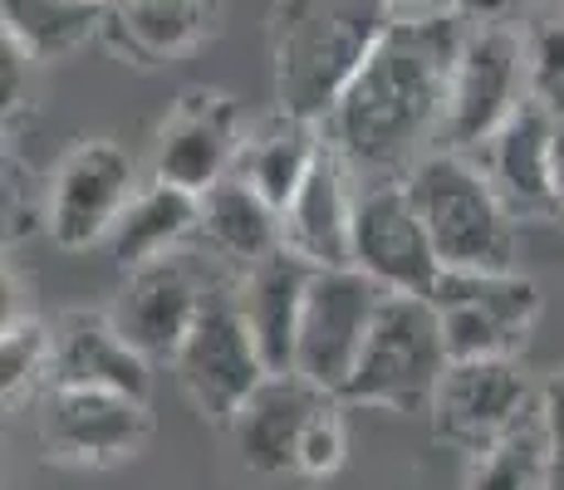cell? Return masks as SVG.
Segmentation results:
<instances>
[{
  "mask_svg": "<svg viewBox=\"0 0 564 490\" xmlns=\"http://www.w3.org/2000/svg\"><path fill=\"white\" fill-rule=\"evenodd\" d=\"M535 398L540 388L516 358H452L427 417L447 446L476 456L481 446L506 437L516 422H525L535 412Z\"/></svg>",
  "mask_w": 564,
  "mask_h": 490,
  "instance_id": "cell-11",
  "label": "cell"
},
{
  "mask_svg": "<svg viewBox=\"0 0 564 490\" xmlns=\"http://www.w3.org/2000/svg\"><path fill=\"white\" fill-rule=\"evenodd\" d=\"M525 98H530L525 35L516 25H466L457 64H452L442 148L476 157Z\"/></svg>",
  "mask_w": 564,
  "mask_h": 490,
  "instance_id": "cell-6",
  "label": "cell"
},
{
  "mask_svg": "<svg viewBox=\"0 0 564 490\" xmlns=\"http://www.w3.org/2000/svg\"><path fill=\"white\" fill-rule=\"evenodd\" d=\"M197 221H202V196L153 177L123 206L118 226L108 231V250H113V260L123 270L148 265V260L172 255L187 236H197Z\"/></svg>",
  "mask_w": 564,
  "mask_h": 490,
  "instance_id": "cell-22",
  "label": "cell"
},
{
  "mask_svg": "<svg viewBox=\"0 0 564 490\" xmlns=\"http://www.w3.org/2000/svg\"><path fill=\"white\" fill-rule=\"evenodd\" d=\"M535 412H540V427H545L555 461H564V368H555V373H550L545 383H540Z\"/></svg>",
  "mask_w": 564,
  "mask_h": 490,
  "instance_id": "cell-29",
  "label": "cell"
},
{
  "mask_svg": "<svg viewBox=\"0 0 564 490\" xmlns=\"http://www.w3.org/2000/svg\"><path fill=\"white\" fill-rule=\"evenodd\" d=\"M329 392L314 388L300 373H270L251 398L241 402L226 432H231L236 461L260 481H300V446L314 422V412L324 407Z\"/></svg>",
  "mask_w": 564,
  "mask_h": 490,
  "instance_id": "cell-14",
  "label": "cell"
},
{
  "mask_svg": "<svg viewBox=\"0 0 564 490\" xmlns=\"http://www.w3.org/2000/svg\"><path fill=\"white\" fill-rule=\"evenodd\" d=\"M388 25L393 10L383 0H275L270 6L275 108L324 123Z\"/></svg>",
  "mask_w": 564,
  "mask_h": 490,
  "instance_id": "cell-2",
  "label": "cell"
},
{
  "mask_svg": "<svg viewBox=\"0 0 564 490\" xmlns=\"http://www.w3.org/2000/svg\"><path fill=\"white\" fill-rule=\"evenodd\" d=\"M94 6H118V0H94Z\"/></svg>",
  "mask_w": 564,
  "mask_h": 490,
  "instance_id": "cell-34",
  "label": "cell"
},
{
  "mask_svg": "<svg viewBox=\"0 0 564 490\" xmlns=\"http://www.w3.org/2000/svg\"><path fill=\"white\" fill-rule=\"evenodd\" d=\"M550 202H555V216L564 221V118L555 123V152H550Z\"/></svg>",
  "mask_w": 564,
  "mask_h": 490,
  "instance_id": "cell-32",
  "label": "cell"
},
{
  "mask_svg": "<svg viewBox=\"0 0 564 490\" xmlns=\"http://www.w3.org/2000/svg\"><path fill=\"white\" fill-rule=\"evenodd\" d=\"M525 35V64H530V98L545 104L555 118H564V6H550L530 20Z\"/></svg>",
  "mask_w": 564,
  "mask_h": 490,
  "instance_id": "cell-27",
  "label": "cell"
},
{
  "mask_svg": "<svg viewBox=\"0 0 564 490\" xmlns=\"http://www.w3.org/2000/svg\"><path fill=\"white\" fill-rule=\"evenodd\" d=\"M550 476H555V451L540 427V412H530L506 437L466 456L462 490H550Z\"/></svg>",
  "mask_w": 564,
  "mask_h": 490,
  "instance_id": "cell-25",
  "label": "cell"
},
{
  "mask_svg": "<svg viewBox=\"0 0 564 490\" xmlns=\"http://www.w3.org/2000/svg\"><path fill=\"white\" fill-rule=\"evenodd\" d=\"M359 187L354 167L334 152L324 138L310 177L280 206V246L300 255L314 270L354 265V211H359Z\"/></svg>",
  "mask_w": 564,
  "mask_h": 490,
  "instance_id": "cell-15",
  "label": "cell"
},
{
  "mask_svg": "<svg viewBox=\"0 0 564 490\" xmlns=\"http://www.w3.org/2000/svg\"><path fill=\"white\" fill-rule=\"evenodd\" d=\"M206 300V285L197 280V270L172 250L162 260L133 265L113 300V324L148 363H172L177 358L187 329L197 324V309Z\"/></svg>",
  "mask_w": 564,
  "mask_h": 490,
  "instance_id": "cell-16",
  "label": "cell"
},
{
  "mask_svg": "<svg viewBox=\"0 0 564 490\" xmlns=\"http://www.w3.org/2000/svg\"><path fill=\"white\" fill-rule=\"evenodd\" d=\"M310 275L314 265L290 255L285 246L236 275V300H241V314L251 324L270 373H295V344H300V314H305Z\"/></svg>",
  "mask_w": 564,
  "mask_h": 490,
  "instance_id": "cell-18",
  "label": "cell"
},
{
  "mask_svg": "<svg viewBox=\"0 0 564 490\" xmlns=\"http://www.w3.org/2000/svg\"><path fill=\"white\" fill-rule=\"evenodd\" d=\"M6 40L20 45L35 64L69 59L89 40H104L108 6L94 0H0Z\"/></svg>",
  "mask_w": 564,
  "mask_h": 490,
  "instance_id": "cell-24",
  "label": "cell"
},
{
  "mask_svg": "<svg viewBox=\"0 0 564 490\" xmlns=\"http://www.w3.org/2000/svg\"><path fill=\"white\" fill-rule=\"evenodd\" d=\"M172 373H177L192 407L216 427H226L241 412V402L270 378L251 324L241 314V300H236V280L231 285H206L197 324L187 329L177 358H172Z\"/></svg>",
  "mask_w": 564,
  "mask_h": 490,
  "instance_id": "cell-5",
  "label": "cell"
},
{
  "mask_svg": "<svg viewBox=\"0 0 564 490\" xmlns=\"http://www.w3.org/2000/svg\"><path fill=\"white\" fill-rule=\"evenodd\" d=\"M148 358L118 334L113 314L69 309L54 319L50 388H113L148 398Z\"/></svg>",
  "mask_w": 564,
  "mask_h": 490,
  "instance_id": "cell-17",
  "label": "cell"
},
{
  "mask_svg": "<svg viewBox=\"0 0 564 490\" xmlns=\"http://www.w3.org/2000/svg\"><path fill=\"white\" fill-rule=\"evenodd\" d=\"M393 10V20H437V15H457V0H383Z\"/></svg>",
  "mask_w": 564,
  "mask_h": 490,
  "instance_id": "cell-31",
  "label": "cell"
},
{
  "mask_svg": "<svg viewBox=\"0 0 564 490\" xmlns=\"http://www.w3.org/2000/svg\"><path fill=\"white\" fill-rule=\"evenodd\" d=\"M530 0H457V15L466 25H516V15Z\"/></svg>",
  "mask_w": 564,
  "mask_h": 490,
  "instance_id": "cell-30",
  "label": "cell"
},
{
  "mask_svg": "<svg viewBox=\"0 0 564 490\" xmlns=\"http://www.w3.org/2000/svg\"><path fill=\"white\" fill-rule=\"evenodd\" d=\"M403 187L447 270H516L520 216L476 157L437 148L408 172Z\"/></svg>",
  "mask_w": 564,
  "mask_h": 490,
  "instance_id": "cell-3",
  "label": "cell"
},
{
  "mask_svg": "<svg viewBox=\"0 0 564 490\" xmlns=\"http://www.w3.org/2000/svg\"><path fill=\"white\" fill-rule=\"evenodd\" d=\"M344 407H349V402H344L339 392H329L324 407L314 412L305 446H300V481H329L344 466V456H349V422H344Z\"/></svg>",
  "mask_w": 564,
  "mask_h": 490,
  "instance_id": "cell-28",
  "label": "cell"
},
{
  "mask_svg": "<svg viewBox=\"0 0 564 490\" xmlns=\"http://www.w3.org/2000/svg\"><path fill=\"white\" fill-rule=\"evenodd\" d=\"M427 300L452 358H516L540 319V285L520 270H442Z\"/></svg>",
  "mask_w": 564,
  "mask_h": 490,
  "instance_id": "cell-7",
  "label": "cell"
},
{
  "mask_svg": "<svg viewBox=\"0 0 564 490\" xmlns=\"http://www.w3.org/2000/svg\"><path fill=\"white\" fill-rule=\"evenodd\" d=\"M550 490H564V461H555V476H550Z\"/></svg>",
  "mask_w": 564,
  "mask_h": 490,
  "instance_id": "cell-33",
  "label": "cell"
},
{
  "mask_svg": "<svg viewBox=\"0 0 564 490\" xmlns=\"http://www.w3.org/2000/svg\"><path fill=\"white\" fill-rule=\"evenodd\" d=\"M138 192V167L113 138H84L59 157L45 206H40V226L59 250H89L108 241L118 226L123 206Z\"/></svg>",
  "mask_w": 564,
  "mask_h": 490,
  "instance_id": "cell-10",
  "label": "cell"
},
{
  "mask_svg": "<svg viewBox=\"0 0 564 490\" xmlns=\"http://www.w3.org/2000/svg\"><path fill=\"white\" fill-rule=\"evenodd\" d=\"M197 236L216 250L221 260H231L236 270L265 260L270 250H280V206H270L246 177H221L212 192H202V221Z\"/></svg>",
  "mask_w": 564,
  "mask_h": 490,
  "instance_id": "cell-23",
  "label": "cell"
},
{
  "mask_svg": "<svg viewBox=\"0 0 564 490\" xmlns=\"http://www.w3.org/2000/svg\"><path fill=\"white\" fill-rule=\"evenodd\" d=\"M447 363L452 353L447 339H442L437 304L427 294H388L339 398L349 407H368V412L427 417Z\"/></svg>",
  "mask_w": 564,
  "mask_h": 490,
  "instance_id": "cell-4",
  "label": "cell"
},
{
  "mask_svg": "<svg viewBox=\"0 0 564 490\" xmlns=\"http://www.w3.org/2000/svg\"><path fill=\"white\" fill-rule=\"evenodd\" d=\"M462 35V15L393 20L383 30L364 69L324 118V138L359 182H403L427 152L442 148Z\"/></svg>",
  "mask_w": 564,
  "mask_h": 490,
  "instance_id": "cell-1",
  "label": "cell"
},
{
  "mask_svg": "<svg viewBox=\"0 0 564 490\" xmlns=\"http://www.w3.org/2000/svg\"><path fill=\"white\" fill-rule=\"evenodd\" d=\"M319 148H324V123L275 108L270 118L246 128L241 157H236V177L251 182L270 206H285L300 182L310 177Z\"/></svg>",
  "mask_w": 564,
  "mask_h": 490,
  "instance_id": "cell-21",
  "label": "cell"
},
{
  "mask_svg": "<svg viewBox=\"0 0 564 490\" xmlns=\"http://www.w3.org/2000/svg\"><path fill=\"white\" fill-rule=\"evenodd\" d=\"M246 113L226 89H187L158 128L153 177L187 192H212L236 172L246 143Z\"/></svg>",
  "mask_w": 564,
  "mask_h": 490,
  "instance_id": "cell-13",
  "label": "cell"
},
{
  "mask_svg": "<svg viewBox=\"0 0 564 490\" xmlns=\"http://www.w3.org/2000/svg\"><path fill=\"white\" fill-rule=\"evenodd\" d=\"M35 432L50 461L59 466H123L153 437L148 398L113 388H45L40 392Z\"/></svg>",
  "mask_w": 564,
  "mask_h": 490,
  "instance_id": "cell-8",
  "label": "cell"
},
{
  "mask_svg": "<svg viewBox=\"0 0 564 490\" xmlns=\"http://www.w3.org/2000/svg\"><path fill=\"white\" fill-rule=\"evenodd\" d=\"M212 0H118L108 6L104 40L133 64H162L212 35Z\"/></svg>",
  "mask_w": 564,
  "mask_h": 490,
  "instance_id": "cell-20",
  "label": "cell"
},
{
  "mask_svg": "<svg viewBox=\"0 0 564 490\" xmlns=\"http://www.w3.org/2000/svg\"><path fill=\"white\" fill-rule=\"evenodd\" d=\"M354 265L388 294H432L442 280V255L427 236L403 182H364L354 211Z\"/></svg>",
  "mask_w": 564,
  "mask_h": 490,
  "instance_id": "cell-12",
  "label": "cell"
},
{
  "mask_svg": "<svg viewBox=\"0 0 564 490\" xmlns=\"http://www.w3.org/2000/svg\"><path fill=\"white\" fill-rule=\"evenodd\" d=\"M383 300L388 290L368 280L359 265L314 270L305 290V314H300L295 373L324 392H339L359 363L368 334H373Z\"/></svg>",
  "mask_w": 564,
  "mask_h": 490,
  "instance_id": "cell-9",
  "label": "cell"
},
{
  "mask_svg": "<svg viewBox=\"0 0 564 490\" xmlns=\"http://www.w3.org/2000/svg\"><path fill=\"white\" fill-rule=\"evenodd\" d=\"M555 123L545 104L525 98L496 138L476 152V162L486 167V177L496 182V192L506 196L516 216H555L550 202V152H555Z\"/></svg>",
  "mask_w": 564,
  "mask_h": 490,
  "instance_id": "cell-19",
  "label": "cell"
},
{
  "mask_svg": "<svg viewBox=\"0 0 564 490\" xmlns=\"http://www.w3.org/2000/svg\"><path fill=\"white\" fill-rule=\"evenodd\" d=\"M54 363V324H40L35 314H10L0 334V392L10 407L40 398L50 388Z\"/></svg>",
  "mask_w": 564,
  "mask_h": 490,
  "instance_id": "cell-26",
  "label": "cell"
}]
</instances>
